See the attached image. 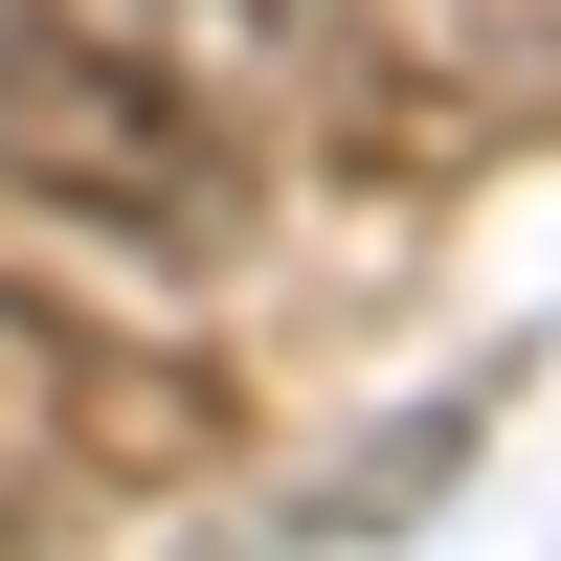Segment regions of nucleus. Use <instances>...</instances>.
Masks as SVG:
<instances>
[{"mask_svg": "<svg viewBox=\"0 0 561 561\" xmlns=\"http://www.w3.org/2000/svg\"><path fill=\"white\" fill-rule=\"evenodd\" d=\"M0 180L135 270L248 248V113L203 90L180 0H0Z\"/></svg>", "mask_w": 561, "mask_h": 561, "instance_id": "1", "label": "nucleus"}, {"mask_svg": "<svg viewBox=\"0 0 561 561\" xmlns=\"http://www.w3.org/2000/svg\"><path fill=\"white\" fill-rule=\"evenodd\" d=\"M248 68L337 180H472L561 135V0H248Z\"/></svg>", "mask_w": 561, "mask_h": 561, "instance_id": "2", "label": "nucleus"}]
</instances>
